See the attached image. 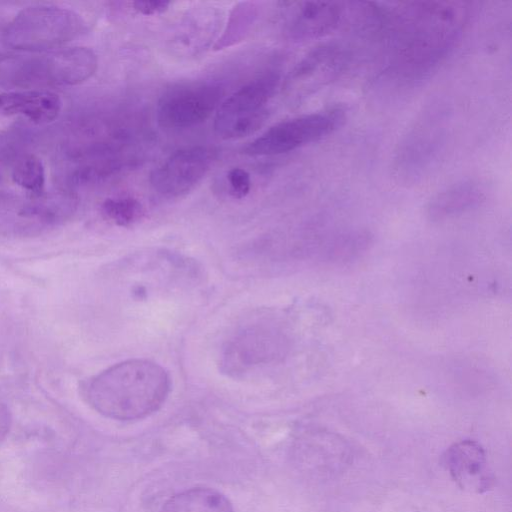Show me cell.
<instances>
[{
    "label": "cell",
    "instance_id": "cell-1",
    "mask_svg": "<svg viewBox=\"0 0 512 512\" xmlns=\"http://www.w3.org/2000/svg\"><path fill=\"white\" fill-rule=\"evenodd\" d=\"M473 13V3L463 1L384 5L387 53L375 81L380 96H402L428 80L457 46Z\"/></svg>",
    "mask_w": 512,
    "mask_h": 512
},
{
    "label": "cell",
    "instance_id": "cell-2",
    "mask_svg": "<svg viewBox=\"0 0 512 512\" xmlns=\"http://www.w3.org/2000/svg\"><path fill=\"white\" fill-rule=\"evenodd\" d=\"M171 389L168 372L148 359H129L94 376L84 390L99 414L120 421L145 418L156 412Z\"/></svg>",
    "mask_w": 512,
    "mask_h": 512
},
{
    "label": "cell",
    "instance_id": "cell-3",
    "mask_svg": "<svg viewBox=\"0 0 512 512\" xmlns=\"http://www.w3.org/2000/svg\"><path fill=\"white\" fill-rule=\"evenodd\" d=\"M447 112L443 106H431L402 138L393 164L395 176L401 183H418L438 165L448 141Z\"/></svg>",
    "mask_w": 512,
    "mask_h": 512
},
{
    "label": "cell",
    "instance_id": "cell-4",
    "mask_svg": "<svg viewBox=\"0 0 512 512\" xmlns=\"http://www.w3.org/2000/svg\"><path fill=\"white\" fill-rule=\"evenodd\" d=\"M85 30L82 17L55 5H33L21 10L7 25L4 42L17 50L43 51L66 44Z\"/></svg>",
    "mask_w": 512,
    "mask_h": 512
},
{
    "label": "cell",
    "instance_id": "cell-5",
    "mask_svg": "<svg viewBox=\"0 0 512 512\" xmlns=\"http://www.w3.org/2000/svg\"><path fill=\"white\" fill-rule=\"evenodd\" d=\"M280 83L277 71H268L223 99L214 118V131L224 140L249 136L266 122L268 104Z\"/></svg>",
    "mask_w": 512,
    "mask_h": 512
},
{
    "label": "cell",
    "instance_id": "cell-6",
    "mask_svg": "<svg viewBox=\"0 0 512 512\" xmlns=\"http://www.w3.org/2000/svg\"><path fill=\"white\" fill-rule=\"evenodd\" d=\"M76 207L72 195H0V236L39 235L68 219Z\"/></svg>",
    "mask_w": 512,
    "mask_h": 512
},
{
    "label": "cell",
    "instance_id": "cell-7",
    "mask_svg": "<svg viewBox=\"0 0 512 512\" xmlns=\"http://www.w3.org/2000/svg\"><path fill=\"white\" fill-rule=\"evenodd\" d=\"M346 118L335 106L282 120L249 142L242 150L248 156H274L317 142L337 130Z\"/></svg>",
    "mask_w": 512,
    "mask_h": 512
},
{
    "label": "cell",
    "instance_id": "cell-8",
    "mask_svg": "<svg viewBox=\"0 0 512 512\" xmlns=\"http://www.w3.org/2000/svg\"><path fill=\"white\" fill-rule=\"evenodd\" d=\"M225 90L217 82L199 81L168 89L158 100L156 119L165 129L197 126L216 112Z\"/></svg>",
    "mask_w": 512,
    "mask_h": 512
},
{
    "label": "cell",
    "instance_id": "cell-9",
    "mask_svg": "<svg viewBox=\"0 0 512 512\" xmlns=\"http://www.w3.org/2000/svg\"><path fill=\"white\" fill-rule=\"evenodd\" d=\"M350 61V52L339 43L329 42L310 50L289 72L282 86L283 96L297 105L335 80Z\"/></svg>",
    "mask_w": 512,
    "mask_h": 512
},
{
    "label": "cell",
    "instance_id": "cell-10",
    "mask_svg": "<svg viewBox=\"0 0 512 512\" xmlns=\"http://www.w3.org/2000/svg\"><path fill=\"white\" fill-rule=\"evenodd\" d=\"M213 160L214 152L204 146L174 151L151 172V187L164 198L183 197L202 182Z\"/></svg>",
    "mask_w": 512,
    "mask_h": 512
},
{
    "label": "cell",
    "instance_id": "cell-11",
    "mask_svg": "<svg viewBox=\"0 0 512 512\" xmlns=\"http://www.w3.org/2000/svg\"><path fill=\"white\" fill-rule=\"evenodd\" d=\"M285 30L293 41L317 39L338 29L348 20L350 3L285 2Z\"/></svg>",
    "mask_w": 512,
    "mask_h": 512
},
{
    "label": "cell",
    "instance_id": "cell-12",
    "mask_svg": "<svg viewBox=\"0 0 512 512\" xmlns=\"http://www.w3.org/2000/svg\"><path fill=\"white\" fill-rule=\"evenodd\" d=\"M223 21L222 12L211 6L189 10L173 27L168 38V49L179 57H195L212 44Z\"/></svg>",
    "mask_w": 512,
    "mask_h": 512
},
{
    "label": "cell",
    "instance_id": "cell-13",
    "mask_svg": "<svg viewBox=\"0 0 512 512\" xmlns=\"http://www.w3.org/2000/svg\"><path fill=\"white\" fill-rule=\"evenodd\" d=\"M98 67L97 55L87 47L60 49L38 60L27 69L28 76L50 83L77 85L90 79Z\"/></svg>",
    "mask_w": 512,
    "mask_h": 512
},
{
    "label": "cell",
    "instance_id": "cell-14",
    "mask_svg": "<svg viewBox=\"0 0 512 512\" xmlns=\"http://www.w3.org/2000/svg\"><path fill=\"white\" fill-rule=\"evenodd\" d=\"M444 465L451 479L464 491L483 493L493 482L485 449L474 440L452 444L444 454Z\"/></svg>",
    "mask_w": 512,
    "mask_h": 512
},
{
    "label": "cell",
    "instance_id": "cell-15",
    "mask_svg": "<svg viewBox=\"0 0 512 512\" xmlns=\"http://www.w3.org/2000/svg\"><path fill=\"white\" fill-rule=\"evenodd\" d=\"M60 97L47 90L0 93V117L23 116L35 124L53 122L60 114Z\"/></svg>",
    "mask_w": 512,
    "mask_h": 512
},
{
    "label": "cell",
    "instance_id": "cell-16",
    "mask_svg": "<svg viewBox=\"0 0 512 512\" xmlns=\"http://www.w3.org/2000/svg\"><path fill=\"white\" fill-rule=\"evenodd\" d=\"M486 198L485 186L473 179L458 181L437 192L426 207L427 217L436 222L478 207Z\"/></svg>",
    "mask_w": 512,
    "mask_h": 512
},
{
    "label": "cell",
    "instance_id": "cell-17",
    "mask_svg": "<svg viewBox=\"0 0 512 512\" xmlns=\"http://www.w3.org/2000/svg\"><path fill=\"white\" fill-rule=\"evenodd\" d=\"M159 512H234L232 503L221 492L193 487L170 497Z\"/></svg>",
    "mask_w": 512,
    "mask_h": 512
},
{
    "label": "cell",
    "instance_id": "cell-18",
    "mask_svg": "<svg viewBox=\"0 0 512 512\" xmlns=\"http://www.w3.org/2000/svg\"><path fill=\"white\" fill-rule=\"evenodd\" d=\"M259 14L257 2L245 1L235 5L230 13L222 35L213 45L216 51L231 47L245 39L255 24Z\"/></svg>",
    "mask_w": 512,
    "mask_h": 512
},
{
    "label": "cell",
    "instance_id": "cell-19",
    "mask_svg": "<svg viewBox=\"0 0 512 512\" xmlns=\"http://www.w3.org/2000/svg\"><path fill=\"white\" fill-rule=\"evenodd\" d=\"M12 181L29 192L39 196L45 193V170L42 161L33 154L21 156L11 172Z\"/></svg>",
    "mask_w": 512,
    "mask_h": 512
},
{
    "label": "cell",
    "instance_id": "cell-20",
    "mask_svg": "<svg viewBox=\"0 0 512 512\" xmlns=\"http://www.w3.org/2000/svg\"><path fill=\"white\" fill-rule=\"evenodd\" d=\"M103 215L113 224L128 227L139 222L144 216V206L131 196L107 198L101 206Z\"/></svg>",
    "mask_w": 512,
    "mask_h": 512
},
{
    "label": "cell",
    "instance_id": "cell-21",
    "mask_svg": "<svg viewBox=\"0 0 512 512\" xmlns=\"http://www.w3.org/2000/svg\"><path fill=\"white\" fill-rule=\"evenodd\" d=\"M227 181L229 184V194L234 199H242L246 197L251 190L250 174L243 168L234 167L227 173Z\"/></svg>",
    "mask_w": 512,
    "mask_h": 512
},
{
    "label": "cell",
    "instance_id": "cell-22",
    "mask_svg": "<svg viewBox=\"0 0 512 512\" xmlns=\"http://www.w3.org/2000/svg\"><path fill=\"white\" fill-rule=\"evenodd\" d=\"M170 2L161 0H146L131 2V6L138 14L145 16H154L166 12L169 9Z\"/></svg>",
    "mask_w": 512,
    "mask_h": 512
},
{
    "label": "cell",
    "instance_id": "cell-23",
    "mask_svg": "<svg viewBox=\"0 0 512 512\" xmlns=\"http://www.w3.org/2000/svg\"><path fill=\"white\" fill-rule=\"evenodd\" d=\"M11 426V415L8 407L0 400V442L6 437Z\"/></svg>",
    "mask_w": 512,
    "mask_h": 512
}]
</instances>
